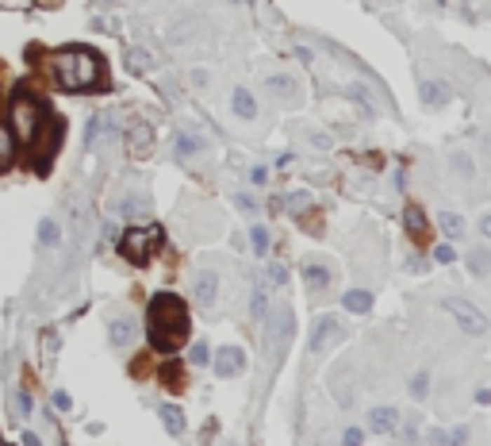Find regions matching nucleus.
Wrapping results in <instances>:
<instances>
[{
  "instance_id": "f257e3e1",
  "label": "nucleus",
  "mask_w": 491,
  "mask_h": 446,
  "mask_svg": "<svg viewBox=\"0 0 491 446\" xmlns=\"http://www.w3.org/2000/svg\"><path fill=\"white\" fill-rule=\"evenodd\" d=\"M188 339V308L181 296L158 293L150 300V346L154 350H181Z\"/></svg>"
},
{
  "instance_id": "f03ea898",
  "label": "nucleus",
  "mask_w": 491,
  "mask_h": 446,
  "mask_svg": "<svg viewBox=\"0 0 491 446\" xmlns=\"http://www.w3.org/2000/svg\"><path fill=\"white\" fill-rule=\"evenodd\" d=\"M51 70L58 77V85L69 88V93H88L104 81V62L88 46H62L51 58Z\"/></svg>"
},
{
  "instance_id": "7ed1b4c3",
  "label": "nucleus",
  "mask_w": 491,
  "mask_h": 446,
  "mask_svg": "<svg viewBox=\"0 0 491 446\" xmlns=\"http://www.w3.org/2000/svg\"><path fill=\"white\" fill-rule=\"evenodd\" d=\"M8 131H12L15 143H35L46 131V108L35 96L20 93L12 100V108H8Z\"/></svg>"
},
{
  "instance_id": "20e7f679",
  "label": "nucleus",
  "mask_w": 491,
  "mask_h": 446,
  "mask_svg": "<svg viewBox=\"0 0 491 446\" xmlns=\"http://www.w3.org/2000/svg\"><path fill=\"white\" fill-rule=\"evenodd\" d=\"M158 247H161V227L158 223H135V227H127V231H123V239H119L123 258H127V262H135V265L150 262V254Z\"/></svg>"
},
{
  "instance_id": "39448f33",
  "label": "nucleus",
  "mask_w": 491,
  "mask_h": 446,
  "mask_svg": "<svg viewBox=\"0 0 491 446\" xmlns=\"http://www.w3.org/2000/svg\"><path fill=\"white\" fill-rule=\"evenodd\" d=\"M441 308L453 315L457 327H461L464 335H472V339H484V335H487V315L480 312L472 300H464V296H445V300H441Z\"/></svg>"
},
{
  "instance_id": "423d86ee",
  "label": "nucleus",
  "mask_w": 491,
  "mask_h": 446,
  "mask_svg": "<svg viewBox=\"0 0 491 446\" xmlns=\"http://www.w3.org/2000/svg\"><path fill=\"white\" fill-rule=\"evenodd\" d=\"M346 339V327L338 323V315H318L315 327H311V339H307V350L311 354H323L330 346H338Z\"/></svg>"
},
{
  "instance_id": "0eeeda50",
  "label": "nucleus",
  "mask_w": 491,
  "mask_h": 446,
  "mask_svg": "<svg viewBox=\"0 0 491 446\" xmlns=\"http://www.w3.org/2000/svg\"><path fill=\"white\" fill-rule=\"evenodd\" d=\"M211 366H215V377H238L246 369V350L242 346H219Z\"/></svg>"
},
{
  "instance_id": "6e6552de",
  "label": "nucleus",
  "mask_w": 491,
  "mask_h": 446,
  "mask_svg": "<svg viewBox=\"0 0 491 446\" xmlns=\"http://www.w3.org/2000/svg\"><path fill=\"white\" fill-rule=\"evenodd\" d=\"M365 427H368V435H391L399 427V408H391V404H376V408H368Z\"/></svg>"
},
{
  "instance_id": "1a4fd4ad",
  "label": "nucleus",
  "mask_w": 491,
  "mask_h": 446,
  "mask_svg": "<svg viewBox=\"0 0 491 446\" xmlns=\"http://www.w3.org/2000/svg\"><path fill=\"white\" fill-rule=\"evenodd\" d=\"M419 96H422V108H445L449 100H453V93H449V85L445 81H438V77H422V85H419Z\"/></svg>"
},
{
  "instance_id": "9d476101",
  "label": "nucleus",
  "mask_w": 491,
  "mask_h": 446,
  "mask_svg": "<svg viewBox=\"0 0 491 446\" xmlns=\"http://www.w3.org/2000/svg\"><path fill=\"white\" fill-rule=\"evenodd\" d=\"M192 293H196V304H200V308H215V300H219V277L211 270H200V273H196Z\"/></svg>"
},
{
  "instance_id": "9b49d317",
  "label": "nucleus",
  "mask_w": 491,
  "mask_h": 446,
  "mask_svg": "<svg viewBox=\"0 0 491 446\" xmlns=\"http://www.w3.org/2000/svg\"><path fill=\"white\" fill-rule=\"evenodd\" d=\"M135 320H130V315H116V320L108 323V343L116 346V350H123V346H130L135 343Z\"/></svg>"
},
{
  "instance_id": "f8f14e48",
  "label": "nucleus",
  "mask_w": 491,
  "mask_h": 446,
  "mask_svg": "<svg viewBox=\"0 0 491 446\" xmlns=\"http://www.w3.org/2000/svg\"><path fill=\"white\" fill-rule=\"evenodd\" d=\"M265 88L276 96V100H296L300 96V81L292 74H269L265 77Z\"/></svg>"
},
{
  "instance_id": "ddd939ff",
  "label": "nucleus",
  "mask_w": 491,
  "mask_h": 446,
  "mask_svg": "<svg viewBox=\"0 0 491 446\" xmlns=\"http://www.w3.org/2000/svg\"><path fill=\"white\" fill-rule=\"evenodd\" d=\"M342 308L354 312V315H368L372 312V293H368V289H346V293H342Z\"/></svg>"
},
{
  "instance_id": "4468645a",
  "label": "nucleus",
  "mask_w": 491,
  "mask_h": 446,
  "mask_svg": "<svg viewBox=\"0 0 491 446\" xmlns=\"http://www.w3.org/2000/svg\"><path fill=\"white\" fill-rule=\"evenodd\" d=\"M265 315H269V289H265V281H253V289H250V320L261 323Z\"/></svg>"
},
{
  "instance_id": "2eb2a0df",
  "label": "nucleus",
  "mask_w": 491,
  "mask_h": 446,
  "mask_svg": "<svg viewBox=\"0 0 491 446\" xmlns=\"http://www.w3.org/2000/svg\"><path fill=\"white\" fill-rule=\"evenodd\" d=\"M231 108H234V116L238 119H253L257 116V100H253V93L250 88H234V96H231Z\"/></svg>"
},
{
  "instance_id": "dca6fc26",
  "label": "nucleus",
  "mask_w": 491,
  "mask_h": 446,
  "mask_svg": "<svg viewBox=\"0 0 491 446\" xmlns=\"http://www.w3.org/2000/svg\"><path fill=\"white\" fill-rule=\"evenodd\" d=\"M158 416H161V427H166L173 439H177V435H184V412L177 408V404H161Z\"/></svg>"
},
{
  "instance_id": "f3484780",
  "label": "nucleus",
  "mask_w": 491,
  "mask_h": 446,
  "mask_svg": "<svg viewBox=\"0 0 491 446\" xmlns=\"http://www.w3.org/2000/svg\"><path fill=\"white\" fill-rule=\"evenodd\" d=\"M403 223H407V235H411V239L422 247V242H426V216H422V208L411 204V208L403 212Z\"/></svg>"
},
{
  "instance_id": "a211bd4d",
  "label": "nucleus",
  "mask_w": 491,
  "mask_h": 446,
  "mask_svg": "<svg viewBox=\"0 0 491 446\" xmlns=\"http://www.w3.org/2000/svg\"><path fill=\"white\" fill-rule=\"evenodd\" d=\"M346 96H349V100H354V104H357V108H361V112H365V116H368V119H372V116H376V104H372V93H368V85H365V81H354V85H349V88H346Z\"/></svg>"
},
{
  "instance_id": "6ab92c4d",
  "label": "nucleus",
  "mask_w": 491,
  "mask_h": 446,
  "mask_svg": "<svg viewBox=\"0 0 491 446\" xmlns=\"http://www.w3.org/2000/svg\"><path fill=\"white\" fill-rule=\"evenodd\" d=\"M464 262H469V273H472V277H487V273H491V250L472 247L469 254H464Z\"/></svg>"
},
{
  "instance_id": "aec40b11",
  "label": "nucleus",
  "mask_w": 491,
  "mask_h": 446,
  "mask_svg": "<svg viewBox=\"0 0 491 446\" xmlns=\"http://www.w3.org/2000/svg\"><path fill=\"white\" fill-rule=\"evenodd\" d=\"M304 281L311 289H326L334 281V273H330V265H323V262H304Z\"/></svg>"
},
{
  "instance_id": "412c9836",
  "label": "nucleus",
  "mask_w": 491,
  "mask_h": 446,
  "mask_svg": "<svg viewBox=\"0 0 491 446\" xmlns=\"http://www.w3.org/2000/svg\"><path fill=\"white\" fill-rule=\"evenodd\" d=\"M203 147H208V143L200 139V135H192V131H181L173 139V150H177V158H192V154H200Z\"/></svg>"
},
{
  "instance_id": "4be33fe9",
  "label": "nucleus",
  "mask_w": 491,
  "mask_h": 446,
  "mask_svg": "<svg viewBox=\"0 0 491 446\" xmlns=\"http://www.w3.org/2000/svg\"><path fill=\"white\" fill-rule=\"evenodd\" d=\"M112 127H116V124H112L108 116H93V119H88V127H85V147H96L104 135H112Z\"/></svg>"
},
{
  "instance_id": "5701e85b",
  "label": "nucleus",
  "mask_w": 491,
  "mask_h": 446,
  "mask_svg": "<svg viewBox=\"0 0 491 446\" xmlns=\"http://www.w3.org/2000/svg\"><path fill=\"white\" fill-rule=\"evenodd\" d=\"M438 227H441V235H445V239H461V235H464V220L457 212H441L438 216Z\"/></svg>"
},
{
  "instance_id": "b1692460",
  "label": "nucleus",
  "mask_w": 491,
  "mask_h": 446,
  "mask_svg": "<svg viewBox=\"0 0 491 446\" xmlns=\"http://www.w3.org/2000/svg\"><path fill=\"white\" fill-rule=\"evenodd\" d=\"M12 162H15V139H12V131L0 124V169H8Z\"/></svg>"
},
{
  "instance_id": "393cba45",
  "label": "nucleus",
  "mask_w": 491,
  "mask_h": 446,
  "mask_svg": "<svg viewBox=\"0 0 491 446\" xmlns=\"http://www.w3.org/2000/svg\"><path fill=\"white\" fill-rule=\"evenodd\" d=\"M449 169H453L457 177H472V173H476V166H472V158H469L464 150L449 154Z\"/></svg>"
},
{
  "instance_id": "a878e982",
  "label": "nucleus",
  "mask_w": 491,
  "mask_h": 446,
  "mask_svg": "<svg viewBox=\"0 0 491 446\" xmlns=\"http://www.w3.org/2000/svg\"><path fill=\"white\" fill-rule=\"evenodd\" d=\"M250 242H253V254H257V258H265V254H269V231H265L261 223H253V227H250Z\"/></svg>"
},
{
  "instance_id": "bb28decb",
  "label": "nucleus",
  "mask_w": 491,
  "mask_h": 446,
  "mask_svg": "<svg viewBox=\"0 0 491 446\" xmlns=\"http://www.w3.org/2000/svg\"><path fill=\"white\" fill-rule=\"evenodd\" d=\"M265 281H269V285H276V289L288 285V265H284V262H269L265 265Z\"/></svg>"
},
{
  "instance_id": "cd10ccee",
  "label": "nucleus",
  "mask_w": 491,
  "mask_h": 446,
  "mask_svg": "<svg viewBox=\"0 0 491 446\" xmlns=\"http://www.w3.org/2000/svg\"><path fill=\"white\" fill-rule=\"evenodd\" d=\"M58 239H62V231H58V223H54V220L39 223V242H43V247H58Z\"/></svg>"
},
{
  "instance_id": "c85d7f7f",
  "label": "nucleus",
  "mask_w": 491,
  "mask_h": 446,
  "mask_svg": "<svg viewBox=\"0 0 491 446\" xmlns=\"http://www.w3.org/2000/svg\"><path fill=\"white\" fill-rule=\"evenodd\" d=\"M127 66L135 70V74H146V70H154V58L146 51H127Z\"/></svg>"
},
{
  "instance_id": "c756f323",
  "label": "nucleus",
  "mask_w": 491,
  "mask_h": 446,
  "mask_svg": "<svg viewBox=\"0 0 491 446\" xmlns=\"http://www.w3.org/2000/svg\"><path fill=\"white\" fill-rule=\"evenodd\" d=\"M426 393H430V373L422 369V373H415V377H411V396H415V400H426Z\"/></svg>"
},
{
  "instance_id": "7c9ffc66",
  "label": "nucleus",
  "mask_w": 491,
  "mask_h": 446,
  "mask_svg": "<svg viewBox=\"0 0 491 446\" xmlns=\"http://www.w3.org/2000/svg\"><path fill=\"white\" fill-rule=\"evenodd\" d=\"M472 442V431H469V427H453V431H445V446H469Z\"/></svg>"
},
{
  "instance_id": "2f4dec72",
  "label": "nucleus",
  "mask_w": 491,
  "mask_h": 446,
  "mask_svg": "<svg viewBox=\"0 0 491 446\" xmlns=\"http://www.w3.org/2000/svg\"><path fill=\"white\" fill-rule=\"evenodd\" d=\"M12 404H15V412H20V419H31V412H35V408H31V396L23 393V388H15V393H12Z\"/></svg>"
},
{
  "instance_id": "473e14b6",
  "label": "nucleus",
  "mask_w": 491,
  "mask_h": 446,
  "mask_svg": "<svg viewBox=\"0 0 491 446\" xmlns=\"http://www.w3.org/2000/svg\"><path fill=\"white\" fill-rule=\"evenodd\" d=\"M433 262H438V265H453L457 262V250L449 247V242H441V247H433Z\"/></svg>"
},
{
  "instance_id": "72a5a7b5",
  "label": "nucleus",
  "mask_w": 491,
  "mask_h": 446,
  "mask_svg": "<svg viewBox=\"0 0 491 446\" xmlns=\"http://www.w3.org/2000/svg\"><path fill=\"white\" fill-rule=\"evenodd\" d=\"M188 358H192V366H208V362H211V350H208V343H192Z\"/></svg>"
},
{
  "instance_id": "f704fd0d",
  "label": "nucleus",
  "mask_w": 491,
  "mask_h": 446,
  "mask_svg": "<svg viewBox=\"0 0 491 446\" xmlns=\"http://www.w3.org/2000/svg\"><path fill=\"white\" fill-rule=\"evenodd\" d=\"M361 442H365L361 427H346V431H342V446H361Z\"/></svg>"
},
{
  "instance_id": "c9c22d12",
  "label": "nucleus",
  "mask_w": 491,
  "mask_h": 446,
  "mask_svg": "<svg viewBox=\"0 0 491 446\" xmlns=\"http://www.w3.org/2000/svg\"><path fill=\"white\" fill-rule=\"evenodd\" d=\"M146 143H150V127H130V147H146Z\"/></svg>"
},
{
  "instance_id": "e433bc0d",
  "label": "nucleus",
  "mask_w": 491,
  "mask_h": 446,
  "mask_svg": "<svg viewBox=\"0 0 491 446\" xmlns=\"http://www.w3.org/2000/svg\"><path fill=\"white\" fill-rule=\"evenodd\" d=\"M307 204H311V197H307V192H296V197L288 200V212H296V216H300V212H304Z\"/></svg>"
},
{
  "instance_id": "4c0bfd02",
  "label": "nucleus",
  "mask_w": 491,
  "mask_h": 446,
  "mask_svg": "<svg viewBox=\"0 0 491 446\" xmlns=\"http://www.w3.org/2000/svg\"><path fill=\"white\" fill-rule=\"evenodd\" d=\"M234 204H238L242 212H257V200H253L250 192H238V197H234Z\"/></svg>"
},
{
  "instance_id": "58836bf2",
  "label": "nucleus",
  "mask_w": 491,
  "mask_h": 446,
  "mask_svg": "<svg viewBox=\"0 0 491 446\" xmlns=\"http://www.w3.org/2000/svg\"><path fill=\"white\" fill-rule=\"evenodd\" d=\"M426 442H430V446H445V431H441V427H430V431H426Z\"/></svg>"
},
{
  "instance_id": "ea45409f",
  "label": "nucleus",
  "mask_w": 491,
  "mask_h": 446,
  "mask_svg": "<svg viewBox=\"0 0 491 446\" xmlns=\"http://www.w3.org/2000/svg\"><path fill=\"white\" fill-rule=\"evenodd\" d=\"M161 377H166V385H173V388L181 385V369H177V366H169L166 373H161Z\"/></svg>"
},
{
  "instance_id": "a19ab883",
  "label": "nucleus",
  "mask_w": 491,
  "mask_h": 446,
  "mask_svg": "<svg viewBox=\"0 0 491 446\" xmlns=\"http://www.w3.org/2000/svg\"><path fill=\"white\" fill-rule=\"evenodd\" d=\"M476 227H480V235H484V239H491V212H484L476 220Z\"/></svg>"
},
{
  "instance_id": "79ce46f5",
  "label": "nucleus",
  "mask_w": 491,
  "mask_h": 446,
  "mask_svg": "<svg viewBox=\"0 0 491 446\" xmlns=\"http://www.w3.org/2000/svg\"><path fill=\"white\" fill-rule=\"evenodd\" d=\"M69 393H54V408H58V412H69Z\"/></svg>"
},
{
  "instance_id": "37998d69",
  "label": "nucleus",
  "mask_w": 491,
  "mask_h": 446,
  "mask_svg": "<svg viewBox=\"0 0 491 446\" xmlns=\"http://www.w3.org/2000/svg\"><path fill=\"white\" fill-rule=\"evenodd\" d=\"M20 439H23V446H43V439H39V435H35V431H23V435H20Z\"/></svg>"
},
{
  "instance_id": "c03bdc74",
  "label": "nucleus",
  "mask_w": 491,
  "mask_h": 446,
  "mask_svg": "<svg viewBox=\"0 0 491 446\" xmlns=\"http://www.w3.org/2000/svg\"><path fill=\"white\" fill-rule=\"evenodd\" d=\"M250 181H253V185H261V181H265V169L253 166V169H250Z\"/></svg>"
},
{
  "instance_id": "a18cd8bd",
  "label": "nucleus",
  "mask_w": 491,
  "mask_h": 446,
  "mask_svg": "<svg viewBox=\"0 0 491 446\" xmlns=\"http://www.w3.org/2000/svg\"><path fill=\"white\" fill-rule=\"evenodd\" d=\"M476 404H491V388H480V393H476Z\"/></svg>"
},
{
  "instance_id": "49530a36",
  "label": "nucleus",
  "mask_w": 491,
  "mask_h": 446,
  "mask_svg": "<svg viewBox=\"0 0 491 446\" xmlns=\"http://www.w3.org/2000/svg\"><path fill=\"white\" fill-rule=\"evenodd\" d=\"M62 0H35V8H58Z\"/></svg>"
}]
</instances>
